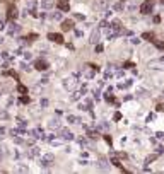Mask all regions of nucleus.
<instances>
[{
	"label": "nucleus",
	"mask_w": 164,
	"mask_h": 174,
	"mask_svg": "<svg viewBox=\"0 0 164 174\" xmlns=\"http://www.w3.org/2000/svg\"><path fill=\"white\" fill-rule=\"evenodd\" d=\"M96 72H99V67H98V65H91V63H87V65H84V67H82V73H84V75L87 77V79H92Z\"/></svg>",
	"instance_id": "obj_1"
},
{
	"label": "nucleus",
	"mask_w": 164,
	"mask_h": 174,
	"mask_svg": "<svg viewBox=\"0 0 164 174\" xmlns=\"http://www.w3.org/2000/svg\"><path fill=\"white\" fill-rule=\"evenodd\" d=\"M53 160H55V155H53V154H45V155L40 157V166L41 167H48Z\"/></svg>",
	"instance_id": "obj_2"
},
{
	"label": "nucleus",
	"mask_w": 164,
	"mask_h": 174,
	"mask_svg": "<svg viewBox=\"0 0 164 174\" xmlns=\"http://www.w3.org/2000/svg\"><path fill=\"white\" fill-rule=\"evenodd\" d=\"M149 68L163 70V68H164V58H159V60H152V62H149Z\"/></svg>",
	"instance_id": "obj_3"
},
{
	"label": "nucleus",
	"mask_w": 164,
	"mask_h": 174,
	"mask_svg": "<svg viewBox=\"0 0 164 174\" xmlns=\"http://www.w3.org/2000/svg\"><path fill=\"white\" fill-rule=\"evenodd\" d=\"M21 31V26L16 22H10L9 24V27H7V32L10 34V36H14V34H17V32Z\"/></svg>",
	"instance_id": "obj_4"
},
{
	"label": "nucleus",
	"mask_w": 164,
	"mask_h": 174,
	"mask_svg": "<svg viewBox=\"0 0 164 174\" xmlns=\"http://www.w3.org/2000/svg\"><path fill=\"white\" fill-rule=\"evenodd\" d=\"M48 40L55 41V43H58V45H62V43H63V36H62V34H57V32H50Z\"/></svg>",
	"instance_id": "obj_5"
},
{
	"label": "nucleus",
	"mask_w": 164,
	"mask_h": 174,
	"mask_svg": "<svg viewBox=\"0 0 164 174\" xmlns=\"http://www.w3.org/2000/svg\"><path fill=\"white\" fill-rule=\"evenodd\" d=\"M41 155V150L38 149V147H31L29 150H27V157L29 159H34V157H40Z\"/></svg>",
	"instance_id": "obj_6"
},
{
	"label": "nucleus",
	"mask_w": 164,
	"mask_h": 174,
	"mask_svg": "<svg viewBox=\"0 0 164 174\" xmlns=\"http://www.w3.org/2000/svg\"><path fill=\"white\" fill-rule=\"evenodd\" d=\"M34 68H36V70H40V72H45V70H48V63H46L45 60H38L36 65H34Z\"/></svg>",
	"instance_id": "obj_7"
},
{
	"label": "nucleus",
	"mask_w": 164,
	"mask_h": 174,
	"mask_svg": "<svg viewBox=\"0 0 164 174\" xmlns=\"http://www.w3.org/2000/svg\"><path fill=\"white\" fill-rule=\"evenodd\" d=\"M99 38H101V29L92 31V34H91V43H92V45H98V43H99Z\"/></svg>",
	"instance_id": "obj_8"
},
{
	"label": "nucleus",
	"mask_w": 164,
	"mask_h": 174,
	"mask_svg": "<svg viewBox=\"0 0 164 174\" xmlns=\"http://www.w3.org/2000/svg\"><path fill=\"white\" fill-rule=\"evenodd\" d=\"M72 29H74V21H72V19L62 22V31H72Z\"/></svg>",
	"instance_id": "obj_9"
},
{
	"label": "nucleus",
	"mask_w": 164,
	"mask_h": 174,
	"mask_svg": "<svg viewBox=\"0 0 164 174\" xmlns=\"http://www.w3.org/2000/svg\"><path fill=\"white\" fill-rule=\"evenodd\" d=\"M140 12H142V14H150V12H152V4H150V2L142 4V5H140Z\"/></svg>",
	"instance_id": "obj_10"
},
{
	"label": "nucleus",
	"mask_w": 164,
	"mask_h": 174,
	"mask_svg": "<svg viewBox=\"0 0 164 174\" xmlns=\"http://www.w3.org/2000/svg\"><path fill=\"white\" fill-rule=\"evenodd\" d=\"M58 9H60V10H63V12H68V9H70V2H68V0H58Z\"/></svg>",
	"instance_id": "obj_11"
},
{
	"label": "nucleus",
	"mask_w": 164,
	"mask_h": 174,
	"mask_svg": "<svg viewBox=\"0 0 164 174\" xmlns=\"http://www.w3.org/2000/svg\"><path fill=\"white\" fill-rule=\"evenodd\" d=\"M17 16H19V10H17L16 7H9V10H7V17H9V19H10V21H14Z\"/></svg>",
	"instance_id": "obj_12"
},
{
	"label": "nucleus",
	"mask_w": 164,
	"mask_h": 174,
	"mask_svg": "<svg viewBox=\"0 0 164 174\" xmlns=\"http://www.w3.org/2000/svg\"><path fill=\"white\" fill-rule=\"evenodd\" d=\"M29 135H33L34 138H45V132L41 128H34L33 132H29Z\"/></svg>",
	"instance_id": "obj_13"
},
{
	"label": "nucleus",
	"mask_w": 164,
	"mask_h": 174,
	"mask_svg": "<svg viewBox=\"0 0 164 174\" xmlns=\"http://www.w3.org/2000/svg\"><path fill=\"white\" fill-rule=\"evenodd\" d=\"M62 138H63V140H74V133H72L70 130L63 128V130H62Z\"/></svg>",
	"instance_id": "obj_14"
},
{
	"label": "nucleus",
	"mask_w": 164,
	"mask_h": 174,
	"mask_svg": "<svg viewBox=\"0 0 164 174\" xmlns=\"http://www.w3.org/2000/svg\"><path fill=\"white\" fill-rule=\"evenodd\" d=\"M62 12H63V10H60V9H58L57 12H53V14L50 16V19H51V21H62V17H63Z\"/></svg>",
	"instance_id": "obj_15"
},
{
	"label": "nucleus",
	"mask_w": 164,
	"mask_h": 174,
	"mask_svg": "<svg viewBox=\"0 0 164 174\" xmlns=\"http://www.w3.org/2000/svg\"><path fill=\"white\" fill-rule=\"evenodd\" d=\"M53 5H55V0H41V7L46 9V10H48V9H51Z\"/></svg>",
	"instance_id": "obj_16"
},
{
	"label": "nucleus",
	"mask_w": 164,
	"mask_h": 174,
	"mask_svg": "<svg viewBox=\"0 0 164 174\" xmlns=\"http://www.w3.org/2000/svg\"><path fill=\"white\" fill-rule=\"evenodd\" d=\"M48 127L51 128V130H58V128H60V121H58L57 118H51L50 123H48Z\"/></svg>",
	"instance_id": "obj_17"
},
{
	"label": "nucleus",
	"mask_w": 164,
	"mask_h": 174,
	"mask_svg": "<svg viewBox=\"0 0 164 174\" xmlns=\"http://www.w3.org/2000/svg\"><path fill=\"white\" fill-rule=\"evenodd\" d=\"M137 96H140V97H147L149 92L144 89V87H137Z\"/></svg>",
	"instance_id": "obj_18"
},
{
	"label": "nucleus",
	"mask_w": 164,
	"mask_h": 174,
	"mask_svg": "<svg viewBox=\"0 0 164 174\" xmlns=\"http://www.w3.org/2000/svg\"><path fill=\"white\" fill-rule=\"evenodd\" d=\"M16 171H19V173H27V166H24L22 162H17Z\"/></svg>",
	"instance_id": "obj_19"
},
{
	"label": "nucleus",
	"mask_w": 164,
	"mask_h": 174,
	"mask_svg": "<svg viewBox=\"0 0 164 174\" xmlns=\"http://www.w3.org/2000/svg\"><path fill=\"white\" fill-rule=\"evenodd\" d=\"M98 166L101 167L103 171H106V169H108V160H106V159H103V157H101V159H99V164H98Z\"/></svg>",
	"instance_id": "obj_20"
},
{
	"label": "nucleus",
	"mask_w": 164,
	"mask_h": 174,
	"mask_svg": "<svg viewBox=\"0 0 164 174\" xmlns=\"http://www.w3.org/2000/svg\"><path fill=\"white\" fill-rule=\"evenodd\" d=\"M17 92H19V94H27V87L26 86H22V84H19V86H17Z\"/></svg>",
	"instance_id": "obj_21"
},
{
	"label": "nucleus",
	"mask_w": 164,
	"mask_h": 174,
	"mask_svg": "<svg viewBox=\"0 0 164 174\" xmlns=\"http://www.w3.org/2000/svg\"><path fill=\"white\" fill-rule=\"evenodd\" d=\"M67 121H68V123H81V119L77 118V116H74V114H68V116H67Z\"/></svg>",
	"instance_id": "obj_22"
},
{
	"label": "nucleus",
	"mask_w": 164,
	"mask_h": 174,
	"mask_svg": "<svg viewBox=\"0 0 164 174\" xmlns=\"http://www.w3.org/2000/svg\"><path fill=\"white\" fill-rule=\"evenodd\" d=\"M26 9H29V12H34V9H36V0H29Z\"/></svg>",
	"instance_id": "obj_23"
},
{
	"label": "nucleus",
	"mask_w": 164,
	"mask_h": 174,
	"mask_svg": "<svg viewBox=\"0 0 164 174\" xmlns=\"http://www.w3.org/2000/svg\"><path fill=\"white\" fill-rule=\"evenodd\" d=\"M63 86H65V89H72V87H74V80L72 79H65L63 80Z\"/></svg>",
	"instance_id": "obj_24"
},
{
	"label": "nucleus",
	"mask_w": 164,
	"mask_h": 174,
	"mask_svg": "<svg viewBox=\"0 0 164 174\" xmlns=\"http://www.w3.org/2000/svg\"><path fill=\"white\" fill-rule=\"evenodd\" d=\"M94 128H96V130H108V123H104V121H103V123H98V125H94Z\"/></svg>",
	"instance_id": "obj_25"
},
{
	"label": "nucleus",
	"mask_w": 164,
	"mask_h": 174,
	"mask_svg": "<svg viewBox=\"0 0 164 174\" xmlns=\"http://www.w3.org/2000/svg\"><path fill=\"white\" fill-rule=\"evenodd\" d=\"M89 138H92V140H98V138H99L98 130H96V132H92V130H89Z\"/></svg>",
	"instance_id": "obj_26"
},
{
	"label": "nucleus",
	"mask_w": 164,
	"mask_h": 174,
	"mask_svg": "<svg viewBox=\"0 0 164 174\" xmlns=\"http://www.w3.org/2000/svg\"><path fill=\"white\" fill-rule=\"evenodd\" d=\"M21 103H22V104H29V103H31V97H29L27 94H24L22 97H21Z\"/></svg>",
	"instance_id": "obj_27"
},
{
	"label": "nucleus",
	"mask_w": 164,
	"mask_h": 174,
	"mask_svg": "<svg viewBox=\"0 0 164 174\" xmlns=\"http://www.w3.org/2000/svg\"><path fill=\"white\" fill-rule=\"evenodd\" d=\"M142 40H154V34L152 32H144L142 34Z\"/></svg>",
	"instance_id": "obj_28"
},
{
	"label": "nucleus",
	"mask_w": 164,
	"mask_h": 174,
	"mask_svg": "<svg viewBox=\"0 0 164 174\" xmlns=\"http://www.w3.org/2000/svg\"><path fill=\"white\" fill-rule=\"evenodd\" d=\"M98 7L99 9H106L108 7V2H106V0H98Z\"/></svg>",
	"instance_id": "obj_29"
},
{
	"label": "nucleus",
	"mask_w": 164,
	"mask_h": 174,
	"mask_svg": "<svg viewBox=\"0 0 164 174\" xmlns=\"http://www.w3.org/2000/svg\"><path fill=\"white\" fill-rule=\"evenodd\" d=\"M82 96H84L82 92H74V94H72V101H79Z\"/></svg>",
	"instance_id": "obj_30"
},
{
	"label": "nucleus",
	"mask_w": 164,
	"mask_h": 174,
	"mask_svg": "<svg viewBox=\"0 0 164 174\" xmlns=\"http://www.w3.org/2000/svg\"><path fill=\"white\" fill-rule=\"evenodd\" d=\"M130 86H132V80H127L125 84H120V86H118V87H120V89H128V87H130Z\"/></svg>",
	"instance_id": "obj_31"
},
{
	"label": "nucleus",
	"mask_w": 164,
	"mask_h": 174,
	"mask_svg": "<svg viewBox=\"0 0 164 174\" xmlns=\"http://www.w3.org/2000/svg\"><path fill=\"white\" fill-rule=\"evenodd\" d=\"M156 159H157L156 154H154V155H149V157L145 159V164H150V162H152V160H156Z\"/></svg>",
	"instance_id": "obj_32"
},
{
	"label": "nucleus",
	"mask_w": 164,
	"mask_h": 174,
	"mask_svg": "<svg viewBox=\"0 0 164 174\" xmlns=\"http://www.w3.org/2000/svg\"><path fill=\"white\" fill-rule=\"evenodd\" d=\"M21 67H22V70H24V72H31V70H33V68H31V67H29L27 63H24V62L21 63Z\"/></svg>",
	"instance_id": "obj_33"
},
{
	"label": "nucleus",
	"mask_w": 164,
	"mask_h": 174,
	"mask_svg": "<svg viewBox=\"0 0 164 174\" xmlns=\"http://www.w3.org/2000/svg\"><path fill=\"white\" fill-rule=\"evenodd\" d=\"M154 46H156L157 50H163V48H164V43H161V41H154Z\"/></svg>",
	"instance_id": "obj_34"
},
{
	"label": "nucleus",
	"mask_w": 164,
	"mask_h": 174,
	"mask_svg": "<svg viewBox=\"0 0 164 174\" xmlns=\"http://www.w3.org/2000/svg\"><path fill=\"white\" fill-rule=\"evenodd\" d=\"M130 43L132 45H140V38H135V36H133V38L130 40Z\"/></svg>",
	"instance_id": "obj_35"
},
{
	"label": "nucleus",
	"mask_w": 164,
	"mask_h": 174,
	"mask_svg": "<svg viewBox=\"0 0 164 174\" xmlns=\"http://www.w3.org/2000/svg\"><path fill=\"white\" fill-rule=\"evenodd\" d=\"M104 140H106V143H109V145L113 143V138H111L109 135H104Z\"/></svg>",
	"instance_id": "obj_36"
},
{
	"label": "nucleus",
	"mask_w": 164,
	"mask_h": 174,
	"mask_svg": "<svg viewBox=\"0 0 164 174\" xmlns=\"http://www.w3.org/2000/svg\"><path fill=\"white\" fill-rule=\"evenodd\" d=\"M14 142H16V143H22L24 140H22L21 137H17V135H14Z\"/></svg>",
	"instance_id": "obj_37"
},
{
	"label": "nucleus",
	"mask_w": 164,
	"mask_h": 174,
	"mask_svg": "<svg viewBox=\"0 0 164 174\" xmlns=\"http://www.w3.org/2000/svg\"><path fill=\"white\" fill-rule=\"evenodd\" d=\"M94 46H96V53H101V51H103V45H94Z\"/></svg>",
	"instance_id": "obj_38"
},
{
	"label": "nucleus",
	"mask_w": 164,
	"mask_h": 174,
	"mask_svg": "<svg viewBox=\"0 0 164 174\" xmlns=\"http://www.w3.org/2000/svg\"><path fill=\"white\" fill-rule=\"evenodd\" d=\"M113 119H115V121H120V119H122V113H115Z\"/></svg>",
	"instance_id": "obj_39"
},
{
	"label": "nucleus",
	"mask_w": 164,
	"mask_h": 174,
	"mask_svg": "<svg viewBox=\"0 0 164 174\" xmlns=\"http://www.w3.org/2000/svg\"><path fill=\"white\" fill-rule=\"evenodd\" d=\"M75 19H77V21H84V14H79V12H77V14H75Z\"/></svg>",
	"instance_id": "obj_40"
},
{
	"label": "nucleus",
	"mask_w": 164,
	"mask_h": 174,
	"mask_svg": "<svg viewBox=\"0 0 164 174\" xmlns=\"http://www.w3.org/2000/svg\"><path fill=\"white\" fill-rule=\"evenodd\" d=\"M156 109L159 111V113H164V104H157V106H156Z\"/></svg>",
	"instance_id": "obj_41"
},
{
	"label": "nucleus",
	"mask_w": 164,
	"mask_h": 174,
	"mask_svg": "<svg viewBox=\"0 0 164 174\" xmlns=\"http://www.w3.org/2000/svg\"><path fill=\"white\" fill-rule=\"evenodd\" d=\"M40 104L43 106V108H46V106H48V99H41V101H40Z\"/></svg>",
	"instance_id": "obj_42"
},
{
	"label": "nucleus",
	"mask_w": 164,
	"mask_h": 174,
	"mask_svg": "<svg viewBox=\"0 0 164 174\" xmlns=\"http://www.w3.org/2000/svg\"><path fill=\"white\" fill-rule=\"evenodd\" d=\"M24 58H26V60H31V58H33V55H31L29 51H26V53H24Z\"/></svg>",
	"instance_id": "obj_43"
},
{
	"label": "nucleus",
	"mask_w": 164,
	"mask_h": 174,
	"mask_svg": "<svg viewBox=\"0 0 164 174\" xmlns=\"http://www.w3.org/2000/svg\"><path fill=\"white\" fill-rule=\"evenodd\" d=\"M132 99H133V96H130V94H127L123 97V101H132Z\"/></svg>",
	"instance_id": "obj_44"
},
{
	"label": "nucleus",
	"mask_w": 164,
	"mask_h": 174,
	"mask_svg": "<svg viewBox=\"0 0 164 174\" xmlns=\"http://www.w3.org/2000/svg\"><path fill=\"white\" fill-rule=\"evenodd\" d=\"M2 29H5V21L0 19V31H2Z\"/></svg>",
	"instance_id": "obj_45"
},
{
	"label": "nucleus",
	"mask_w": 164,
	"mask_h": 174,
	"mask_svg": "<svg viewBox=\"0 0 164 174\" xmlns=\"http://www.w3.org/2000/svg\"><path fill=\"white\" fill-rule=\"evenodd\" d=\"M48 82H50L48 79H41V80H40V84H43V86H46V84H48Z\"/></svg>",
	"instance_id": "obj_46"
},
{
	"label": "nucleus",
	"mask_w": 164,
	"mask_h": 174,
	"mask_svg": "<svg viewBox=\"0 0 164 174\" xmlns=\"http://www.w3.org/2000/svg\"><path fill=\"white\" fill-rule=\"evenodd\" d=\"M2 58H5V60H9V58H10V55H9L7 51H5V53H2Z\"/></svg>",
	"instance_id": "obj_47"
},
{
	"label": "nucleus",
	"mask_w": 164,
	"mask_h": 174,
	"mask_svg": "<svg viewBox=\"0 0 164 174\" xmlns=\"http://www.w3.org/2000/svg\"><path fill=\"white\" fill-rule=\"evenodd\" d=\"M125 67H127V68H132V67H133V63H132V62H127V63H125Z\"/></svg>",
	"instance_id": "obj_48"
},
{
	"label": "nucleus",
	"mask_w": 164,
	"mask_h": 174,
	"mask_svg": "<svg viewBox=\"0 0 164 174\" xmlns=\"http://www.w3.org/2000/svg\"><path fill=\"white\" fill-rule=\"evenodd\" d=\"M5 133V128H0V138H2V135Z\"/></svg>",
	"instance_id": "obj_49"
},
{
	"label": "nucleus",
	"mask_w": 164,
	"mask_h": 174,
	"mask_svg": "<svg viewBox=\"0 0 164 174\" xmlns=\"http://www.w3.org/2000/svg\"><path fill=\"white\" fill-rule=\"evenodd\" d=\"M2 43H4V38H2V36H0V45H2Z\"/></svg>",
	"instance_id": "obj_50"
},
{
	"label": "nucleus",
	"mask_w": 164,
	"mask_h": 174,
	"mask_svg": "<svg viewBox=\"0 0 164 174\" xmlns=\"http://www.w3.org/2000/svg\"><path fill=\"white\" fill-rule=\"evenodd\" d=\"M161 4H163V5H164V0H161Z\"/></svg>",
	"instance_id": "obj_51"
}]
</instances>
